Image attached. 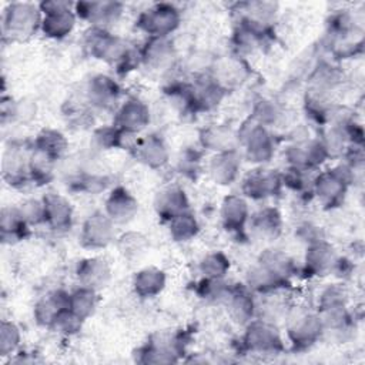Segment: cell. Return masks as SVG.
<instances>
[{"label":"cell","mask_w":365,"mask_h":365,"mask_svg":"<svg viewBox=\"0 0 365 365\" xmlns=\"http://www.w3.org/2000/svg\"><path fill=\"white\" fill-rule=\"evenodd\" d=\"M30 150L29 153H26L24 150L21 151L20 147H11L4 153L1 170H3V178L9 185L20 188L31 182L30 174H29Z\"/></svg>","instance_id":"obj_30"},{"label":"cell","mask_w":365,"mask_h":365,"mask_svg":"<svg viewBox=\"0 0 365 365\" xmlns=\"http://www.w3.org/2000/svg\"><path fill=\"white\" fill-rule=\"evenodd\" d=\"M352 181L354 171L346 164H339L317 173L312 184V194L325 208H335L344 202Z\"/></svg>","instance_id":"obj_6"},{"label":"cell","mask_w":365,"mask_h":365,"mask_svg":"<svg viewBox=\"0 0 365 365\" xmlns=\"http://www.w3.org/2000/svg\"><path fill=\"white\" fill-rule=\"evenodd\" d=\"M282 182L292 191L298 194H312V184L315 178V171L302 170L295 167H287L285 173H281Z\"/></svg>","instance_id":"obj_45"},{"label":"cell","mask_w":365,"mask_h":365,"mask_svg":"<svg viewBox=\"0 0 365 365\" xmlns=\"http://www.w3.org/2000/svg\"><path fill=\"white\" fill-rule=\"evenodd\" d=\"M231 284L225 281V278H207L202 277L195 287L197 295L211 304H224Z\"/></svg>","instance_id":"obj_42"},{"label":"cell","mask_w":365,"mask_h":365,"mask_svg":"<svg viewBox=\"0 0 365 365\" xmlns=\"http://www.w3.org/2000/svg\"><path fill=\"white\" fill-rule=\"evenodd\" d=\"M208 175L217 185H231L241 170V154L238 150L217 153L208 163Z\"/></svg>","instance_id":"obj_28"},{"label":"cell","mask_w":365,"mask_h":365,"mask_svg":"<svg viewBox=\"0 0 365 365\" xmlns=\"http://www.w3.org/2000/svg\"><path fill=\"white\" fill-rule=\"evenodd\" d=\"M115 240V224L100 210L93 211L81 224L80 244L87 250H103Z\"/></svg>","instance_id":"obj_11"},{"label":"cell","mask_w":365,"mask_h":365,"mask_svg":"<svg viewBox=\"0 0 365 365\" xmlns=\"http://www.w3.org/2000/svg\"><path fill=\"white\" fill-rule=\"evenodd\" d=\"M180 23L181 13L174 4L155 3L138 14L135 27L148 37H170Z\"/></svg>","instance_id":"obj_9"},{"label":"cell","mask_w":365,"mask_h":365,"mask_svg":"<svg viewBox=\"0 0 365 365\" xmlns=\"http://www.w3.org/2000/svg\"><path fill=\"white\" fill-rule=\"evenodd\" d=\"M84 47L93 58L115 66L121 76L141 64L140 50L131 48L125 40L110 33L107 29L91 27L86 34Z\"/></svg>","instance_id":"obj_1"},{"label":"cell","mask_w":365,"mask_h":365,"mask_svg":"<svg viewBox=\"0 0 365 365\" xmlns=\"http://www.w3.org/2000/svg\"><path fill=\"white\" fill-rule=\"evenodd\" d=\"M150 120L151 113L148 106L137 97H130L117 107L113 124L125 134L137 135L145 130Z\"/></svg>","instance_id":"obj_15"},{"label":"cell","mask_w":365,"mask_h":365,"mask_svg":"<svg viewBox=\"0 0 365 365\" xmlns=\"http://www.w3.org/2000/svg\"><path fill=\"white\" fill-rule=\"evenodd\" d=\"M250 217L248 201L244 195L228 194L224 197L220 207V218L225 231L244 237Z\"/></svg>","instance_id":"obj_19"},{"label":"cell","mask_w":365,"mask_h":365,"mask_svg":"<svg viewBox=\"0 0 365 365\" xmlns=\"http://www.w3.org/2000/svg\"><path fill=\"white\" fill-rule=\"evenodd\" d=\"M148 238L140 231H127L117 238V248L127 259H135L148 250Z\"/></svg>","instance_id":"obj_43"},{"label":"cell","mask_w":365,"mask_h":365,"mask_svg":"<svg viewBox=\"0 0 365 365\" xmlns=\"http://www.w3.org/2000/svg\"><path fill=\"white\" fill-rule=\"evenodd\" d=\"M121 87L117 80L107 74L93 76L86 86V101L98 110H113L121 97Z\"/></svg>","instance_id":"obj_17"},{"label":"cell","mask_w":365,"mask_h":365,"mask_svg":"<svg viewBox=\"0 0 365 365\" xmlns=\"http://www.w3.org/2000/svg\"><path fill=\"white\" fill-rule=\"evenodd\" d=\"M104 212L114 224H127L138 212L137 198L123 185H115L106 198Z\"/></svg>","instance_id":"obj_22"},{"label":"cell","mask_w":365,"mask_h":365,"mask_svg":"<svg viewBox=\"0 0 365 365\" xmlns=\"http://www.w3.org/2000/svg\"><path fill=\"white\" fill-rule=\"evenodd\" d=\"M224 305L232 321L240 325H247L257 315V301L247 284H231Z\"/></svg>","instance_id":"obj_21"},{"label":"cell","mask_w":365,"mask_h":365,"mask_svg":"<svg viewBox=\"0 0 365 365\" xmlns=\"http://www.w3.org/2000/svg\"><path fill=\"white\" fill-rule=\"evenodd\" d=\"M77 19L86 20L91 27L107 29L114 24L124 11L120 1H77L73 7Z\"/></svg>","instance_id":"obj_16"},{"label":"cell","mask_w":365,"mask_h":365,"mask_svg":"<svg viewBox=\"0 0 365 365\" xmlns=\"http://www.w3.org/2000/svg\"><path fill=\"white\" fill-rule=\"evenodd\" d=\"M130 153L138 163L153 170L165 167L170 160V151L164 138L155 133L137 137Z\"/></svg>","instance_id":"obj_18"},{"label":"cell","mask_w":365,"mask_h":365,"mask_svg":"<svg viewBox=\"0 0 365 365\" xmlns=\"http://www.w3.org/2000/svg\"><path fill=\"white\" fill-rule=\"evenodd\" d=\"M231 268L230 258L222 251L208 252L198 262V269L207 278H225Z\"/></svg>","instance_id":"obj_44"},{"label":"cell","mask_w":365,"mask_h":365,"mask_svg":"<svg viewBox=\"0 0 365 365\" xmlns=\"http://www.w3.org/2000/svg\"><path fill=\"white\" fill-rule=\"evenodd\" d=\"M188 336L184 331L155 332L137 349L135 361L144 365L177 364L185 354Z\"/></svg>","instance_id":"obj_2"},{"label":"cell","mask_w":365,"mask_h":365,"mask_svg":"<svg viewBox=\"0 0 365 365\" xmlns=\"http://www.w3.org/2000/svg\"><path fill=\"white\" fill-rule=\"evenodd\" d=\"M98 301H100L98 291L88 288V287L78 285V288H76L74 291L70 292L68 308L77 317H80L83 321H86L96 312V309L98 307Z\"/></svg>","instance_id":"obj_39"},{"label":"cell","mask_w":365,"mask_h":365,"mask_svg":"<svg viewBox=\"0 0 365 365\" xmlns=\"http://www.w3.org/2000/svg\"><path fill=\"white\" fill-rule=\"evenodd\" d=\"M19 210L24 218V221L30 225V227H36V225H41L46 221V211H44V202L43 200H37V198H29L26 201H23L19 205Z\"/></svg>","instance_id":"obj_50"},{"label":"cell","mask_w":365,"mask_h":365,"mask_svg":"<svg viewBox=\"0 0 365 365\" xmlns=\"http://www.w3.org/2000/svg\"><path fill=\"white\" fill-rule=\"evenodd\" d=\"M76 277L80 285L100 291L111 279V267L103 257H87L78 261Z\"/></svg>","instance_id":"obj_24"},{"label":"cell","mask_w":365,"mask_h":365,"mask_svg":"<svg viewBox=\"0 0 365 365\" xmlns=\"http://www.w3.org/2000/svg\"><path fill=\"white\" fill-rule=\"evenodd\" d=\"M285 158L288 167L317 171L329 158V154L321 138L307 137L288 145Z\"/></svg>","instance_id":"obj_12"},{"label":"cell","mask_w":365,"mask_h":365,"mask_svg":"<svg viewBox=\"0 0 365 365\" xmlns=\"http://www.w3.org/2000/svg\"><path fill=\"white\" fill-rule=\"evenodd\" d=\"M38 7L43 13L41 33L51 40H63L70 36L76 27L77 16L71 7L74 3L63 0L40 1Z\"/></svg>","instance_id":"obj_8"},{"label":"cell","mask_w":365,"mask_h":365,"mask_svg":"<svg viewBox=\"0 0 365 365\" xmlns=\"http://www.w3.org/2000/svg\"><path fill=\"white\" fill-rule=\"evenodd\" d=\"M237 21L272 34L278 4L272 1H242L234 6Z\"/></svg>","instance_id":"obj_13"},{"label":"cell","mask_w":365,"mask_h":365,"mask_svg":"<svg viewBox=\"0 0 365 365\" xmlns=\"http://www.w3.org/2000/svg\"><path fill=\"white\" fill-rule=\"evenodd\" d=\"M339 255L325 238L307 245L304 255V272L309 277H324L335 272Z\"/></svg>","instance_id":"obj_14"},{"label":"cell","mask_w":365,"mask_h":365,"mask_svg":"<svg viewBox=\"0 0 365 365\" xmlns=\"http://www.w3.org/2000/svg\"><path fill=\"white\" fill-rule=\"evenodd\" d=\"M31 147L53 158L54 161H58L67 153L68 140L61 131L56 128H43L34 137Z\"/></svg>","instance_id":"obj_36"},{"label":"cell","mask_w":365,"mask_h":365,"mask_svg":"<svg viewBox=\"0 0 365 365\" xmlns=\"http://www.w3.org/2000/svg\"><path fill=\"white\" fill-rule=\"evenodd\" d=\"M282 175L277 170L257 167L245 174L241 182V191L245 198L267 200L278 197L282 191Z\"/></svg>","instance_id":"obj_10"},{"label":"cell","mask_w":365,"mask_h":365,"mask_svg":"<svg viewBox=\"0 0 365 365\" xmlns=\"http://www.w3.org/2000/svg\"><path fill=\"white\" fill-rule=\"evenodd\" d=\"M281 114L282 113L279 107L272 100L261 98L254 104V108L250 117H252L255 121H258L265 127H272L279 121Z\"/></svg>","instance_id":"obj_49"},{"label":"cell","mask_w":365,"mask_h":365,"mask_svg":"<svg viewBox=\"0 0 365 365\" xmlns=\"http://www.w3.org/2000/svg\"><path fill=\"white\" fill-rule=\"evenodd\" d=\"M257 261L264 264L267 268H269L277 275H279L281 278H284L289 282H291V278L298 271V267L295 265V261L287 252H284L281 250H277V248L264 250L259 254Z\"/></svg>","instance_id":"obj_37"},{"label":"cell","mask_w":365,"mask_h":365,"mask_svg":"<svg viewBox=\"0 0 365 365\" xmlns=\"http://www.w3.org/2000/svg\"><path fill=\"white\" fill-rule=\"evenodd\" d=\"M46 221L44 224L57 232L68 231L73 225V205L71 202L58 192H47L43 195Z\"/></svg>","instance_id":"obj_23"},{"label":"cell","mask_w":365,"mask_h":365,"mask_svg":"<svg viewBox=\"0 0 365 365\" xmlns=\"http://www.w3.org/2000/svg\"><path fill=\"white\" fill-rule=\"evenodd\" d=\"M211 70L212 73L210 76L227 91L230 87L241 83L248 73L245 61L242 60V56H238V54L228 60L215 61Z\"/></svg>","instance_id":"obj_35"},{"label":"cell","mask_w":365,"mask_h":365,"mask_svg":"<svg viewBox=\"0 0 365 365\" xmlns=\"http://www.w3.org/2000/svg\"><path fill=\"white\" fill-rule=\"evenodd\" d=\"M84 321L77 317L68 307L61 309L53 319L50 329H53L54 332L64 335V336H73L76 334H78L83 328Z\"/></svg>","instance_id":"obj_46"},{"label":"cell","mask_w":365,"mask_h":365,"mask_svg":"<svg viewBox=\"0 0 365 365\" xmlns=\"http://www.w3.org/2000/svg\"><path fill=\"white\" fill-rule=\"evenodd\" d=\"M110 184V178L107 175L80 173L71 181V188L76 191L87 192V194H100Z\"/></svg>","instance_id":"obj_48"},{"label":"cell","mask_w":365,"mask_h":365,"mask_svg":"<svg viewBox=\"0 0 365 365\" xmlns=\"http://www.w3.org/2000/svg\"><path fill=\"white\" fill-rule=\"evenodd\" d=\"M285 332L294 351L309 349L324 336L318 312L304 307H294L287 311Z\"/></svg>","instance_id":"obj_4"},{"label":"cell","mask_w":365,"mask_h":365,"mask_svg":"<svg viewBox=\"0 0 365 365\" xmlns=\"http://www.w3.org/2000/svg\"><path fill=\"white\" fill-rule=\"evenodd\" d=\"M21 342V331L13 321L3 319L0 324V356L14 354Z\"/></svg>","instance_id":"obj_47"},{"label":"cell","mask_w":365,"mask_h":365,"mask_svg":"<svg viewBox=\"0 0 365 365\" xmlns=\"http://www.w3.org/2000/svg\"><path fill=\"white\" fill-rule=\"evenodd\" d=\"M198 220L190 210L175 215L168 221V232L175 242H187L192 240L198 234Z\"/></svg>","instance_id":"obj_41"},{"label":"cell","mask_w":365,"mask_h":365,"mask_svg":"<svg viewBox=\"0 0 365 365\" xmlns=\"http://www.w3.org/2000/svg\"><path fill=\"white\" fill-rule=\"evenodd\" d=\"M238 147L244 150V157L254 164L271 161L275 153V140L268 127L248 117L237 130Z\"/></svg>","instance_id":"obj_5"},{"label":"cell","mask_w":365,"mask_h":365,"mask_svg":"<svg viewBox=\"0 0 365 365\" xmlns=\"http://www.w3.org/2000/svg\"><path fill=\"white\" fill-rule=\"evenodd\" d=\"M43 13L36 3L14 1L10 3L3 13L1 33L3 40L24 41L36 34L41 26Z\"/></svg>","instance_id":"obj_3"},{"label":"cell","mask_w":365,"mask_h":365,"mask_svg":"<svg viewBox=\"0 0 365 365\" xmlns=\"http://www.w3.org/2000/svg\"><path fill=\"white\" fill-rule=\"evenodd\" d=\"M135 135L125 134L120 128H117L114 124L111 125H101L94 130L93 133V140L94 143L103 148V150H114V148H123L128 150L134 144Z\"/></svg>","instance_id":"obj_38"},{"label":"cell","mask_w":365,"mask_h":365,"mask_svg":"<svg viewBox=\"0 0 365 365\" xmlns=\"http://www.w3.org/2000/svg\"><path fill=\"white\" fill-rule=\"evenodd\" d=\"M30 225L24 221L19 205H6L0 211V240L3 244H17L27 238Z\"/></svg>","instance_id":"obj_32"},{"label":"cell","mask_w":365,"mask_h":365,"mask_svg":"<svg viewBox=\"0 0 365 365\" xmlns=\"http://www.w3.org/2000/svg\"><path fill=\"white\" fill-rule=\"evenodd\" d=\"M167 284V275L157 267H145L138 269L133 277V289L143 299L154 298L163 292Z\"/></svg>","instance_id":"obj_34"},{"label":"cell","mask_w":365,"mask_h":365,"mask_svg":"<svg viewBox=\"0 0 365 365\" xmlns=\"http://www.w3.org/2000/svg\"><path fill=\"white\" fill-rule=\"evenodd\" d=\"M56 164L57 161L31 147L29 155V174L31 182L36 185L48 184L54 177Z\"/></svg>","instance_id":"obj_40"},{"label":"cell","mask_w":365,"mask_h":365,"mask_svg":"<svg viewBox=\"0 0 365 365\" xmlns=\"http://www.w3.org/2000/svg\"><path fill=\"white\" fill-rule=\"evenodd\" d=\"M245 284L252 292L268 295V294H274L281 289H285L287 287H289L291 282L277 275L264 264L255 261V264L250 267V269L247 271Z\"/></svg>","instance_id":"obj_31"},{"label":"cell","mask_w":365,"mask_h":365,"mask_svg":"<svg viewBox=\"0 0 365 365\" xmlns=\"http://www.w3.org/2000/svg\"><path fill=\"white\" fill-rule=\"evenodd\" d=\"M68 297L70 292H67L66 289H53L50 291L47 295H44L43 298H40L33 309V317L34 321L40 325V327H46L50 328L54 317L64 308L68 307Z\"/></svg>","instance_id":"obj_33"},{"label":"cell","mask_w":365,"mask_h":365,"mask_svg":"<svg viewBox=\"0 0 365 365\" xmlns=\"http://www.w3.org/2000/svg\"><path fill=\"white\" fill-rule=\"evenodd\" d=\"M154 210L157 215L168 222L175 215L190 210V201L180 185H167L154 197Z\"/></svg>","instance_id":"obj_27"},{"label":"cell","mask_w":365,"mask_h":365,"mask_svg":"<svg viewBox=\"0 0 365 365\" xmlns=\"http://www.w3.org/2000/svg\"><path fill=\"white\" fill-rule=\"evenodd\" d=\"M251 235L261 241H275L284 227V220L277 207H264L250 217Z\"/></svg>","instance_id":"obj_25"},{"label":"cell","mask_w":365,"mask_h":365,"mask_svg":"<svg viewBox=\"0 0 365 365\" xmlns=\"http://www.w3.org/2000/svg\"><path fill=\"white\" fill-rule=\"evenodd\" d=\"M200 164H201V154L192 148L184 150L180 154L177 161L178 171L191 178H194L195 174L200 171Z\"/></svg>","instance_id":"obj_51"},{"label":"cell","mask_w":365,"mask_h":365,"mask_svg":"<svg viewBox=\"0 0 365 365\" xmlns=\"http://www.w3.org/2000/svg\"><path fill=\"white\" fill-rule=\"evenodd\" d=\"M175 48L168 37H148L140 48L141 64L153 71H167L174 66Z\"/></svg>","instance_id":"obj_20"},{"label":"cell","mask_w":365,"mask_h":365,"mask_svg":"<svg viewBox=\"0 0 365 365\" xmlns=\"http://www.w3.org/2000/svg\"><path fill=\"white\" fill-rule=\"evenodd\" d=\"M241 349L255 355H278L285 351L282 335L275 322L254 318L245 325Z\"/></svg>","instance_id":"obj_7"},{"label":"cell","mask_w":365,"mask_h":365,"mask_svg":"<svg viewBox=\"0 0 365 365\" xmlns=\"http://www.w3.org/2000/svg\"><path fill=\"white\" fill-rule=\"evenodd\" d=\"M200 145L205 150L217 153H225L238 150L237 130L227 124H210L198 133Z\"/></svg>","instance_id":"obj_29"},{"label":"cell","mask_w":365,"mask_h":365,"mask_svg":"<svg viewBox=\"0 0 365 365\" xmlns=\"http://www.w3.org/2000/svg\"><path fill=\"white\" fill-rule=\"evenodd\" d=\"M194 113L210 111L215 108L227 94V90L220 86L210 74H201L194 83H191Z\"/></svg>","instance_id":"obj_26"}]
</instances>
